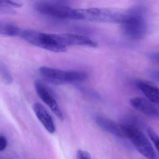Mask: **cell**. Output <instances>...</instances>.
<instances>
[{
	"instance_id": "6da1fadb",
	"label": "cell",
	"mask_w": 159,
	"mask_h": 159,
	"mask_svg": "<svg viewBox=\"0 0 159 159\" xmlns=\"http://www.w3.org/2000/svg\"><path fill=\"white\" fill-rule=\"evenodd\" d=\"M121 24L122 31L127 37L134 41L142 40L148 30L145 9L138 6L125 12Z\"/></svg>"
},
{
	"instance_id": "7a4b0ae2",
	"label": "cell",
	"mask_w": 159,
	"mask_h": 159,
	"mask_svg": "<svg viewBox=\"0 0 159 159\" xmlns=\"http://www.w3.org/2000/svg\"><path fill=\"white\" fill-rule=\"evenodd\" d=\"M39 72L46 81L55 85L82 82L88 78V74L82 71H62L47 66L41 67Z\"/></svg>"
},
{
	"instance_id": "3957f363",
	"label": "cell",
	"mask_w": 159,
	"mask_h": 159,
	"mask_svg": "<svg viewBox=\"0 0 159 159\" xmlns=\"http://www.w3.org/2000/svg\"><path fill=\"white\" fill-rule=\"evenodd\" d=\"M35 8L43 15L59 19L80 20L79 9H74L60 2H41Z\"/></svg>"
},
{
	"instance_id": "277c9868",
	"label": "cell",
	"mask_w": 159,
	"mask_h": 159,
	"mask_svg": "<svg viewBox=\"0 0 159 159\" xmlns=\"http://www.w3.org/2000/svg\"><path fill=\"white\" fill-rule=\"evenodd\" d=\"M21 37L29 44L55 52H65L67 48L56 41L54 34L41 32L33 30H27L21 33Z\"/></svg>"
},
{
	"instance_id": "5b68a950",
	"label": "cell",
	"mask_w": 159,
	"mask_h": 159,
	"mask_svg": "<svg viewBox=\"0 0 159 159\" xmlns=\"http://www.w3.org/2000/svg\"><path fill=\"white\" fill-rule=\"evenodd\" d=\"M124 137L128 138L136 150L148 159H157V156L150 142L144 134L134 126L122 124Z\"/></svg>"
},
{
	"instance_id": "8992f818",
	"label": "cell",
	"mask_w": 159,
	"mask_h": 159,
	"mask_svg": "<svg viewBox=\"0 0 159 159\" xmlns=\"http://www.w3.org/2000/svg\"><path fill=\"white\" fill-rule=\"evenodd\" d=\"M80 20L105 23H120L125 13L108 8H90L79 9Z\"/></svg>"
},
{
	"instance_id": "52a82bcc",
	"label": "cell",
	"mask_w": 159,
	"mask_h": 159,
	"mask_svg": "<svg viewBox=\"0 0 159 159\" xmlns=\"http://www.w3.org/2000/svg\"><path fill=\"white\" fill-rule=\"evenodd\" d=\"M56 41L61 45L67 48L70 46L96 47L97 43L92 39L84 35L75 34H54Z\"/></svg>"
},
{
	"instance_id": "ba28073f",
	"label": "cell",
	"mask_w": 159,
	"mask_h": 159,
	"mask_svg": "<svg viewBox=\"0 0 159 159\" xmlns=\"http://www.w3.org/2000/svg\"><path fill=\"white\" fill-rule=\"evenodd\" d=\"M35 91L40 99L51 109L52 112L61 120H64V116L56 99L45 85L39 80L34 84Z\"/></svg>"
},
{
	"instance_id": "9c48e42d",
	"label": "cell",
	"mask_w": 159,
	"mask_h": 159,
	"mask_svg": "<svg viewBox=\"0 0 159 159\" xmlns=\"http://www.w3.org/2000/svg\"><path fill=\"white\" fill-rule=\"evenodd\" d=\"M129 102L133 108L143 114L149 116L159 115V110L157 105L148 99L135 97L131 98Z\"/></svg>"
},
{
	"instance_id": "30bf717a",
	"label": "cell",
	"mask_w": 159,
	"mask_h": 159,
	"mask_svg": "<svg viewBox=\"0 0 159 159\" xmlns=\"http://www.w3.org/2000/svg\"><path fill=\"white\" fill-rule=\"evenodd\" d=\"M33 108L35 115L45 129L49 133H54L56 129L55 123L44 106L39 103L36 102L33 105Z\"/></svg>"
},
{
	"instance_id": "8fae6325",
	"label": "cell",
	"mask_w": 159,
	"mask_h": 159,
	"mask_svg": "<svg viewBox=\"0 0 159 159\" xmlns=\"http://www.w3.org/2000/svg\"><path fill=\"white\" fill-rule=\"evenodd\" d=\"M95 121L97 125L103 130L118 137H124L122 124L100 116L95 117Z\"/></svg>"
},
{
	"instance_id": "7c38bea8",
	"label": "cell",
	"mask_w": 159,
	"mask_h": 159,
	"mask_svg": "<svg viewBox=\"0 0 159 159\" xmlns=\"http://www.w3.org/2000/svg\"><path fill=\"white\" fill-rule=\"evenodd\" d=\"M136 86L149 101L155 104L159 105V88L144 80L136 81Z\"/></svg>"
},
{
	"instance_id": "4fadbf2b",
	"label": "cell",
	"mask_w": 159,
	"mask_h": 159,
	"mask_svg": "<svg viewBox=\"0 0 159 159\" xmlns=\"http://www.w3.org/2000/svg\"><path fill=\"white\" fill-rule=\"evenodd\" d=\"M19 32V28L14 23L0 20V34L7 36H15Z\"/></svg>"
},
{
	"instance_id": "5bb4252c",
	"label": "cell",
	"mask_w": 159,
	"mask_h": 159,
	"mask_svg": "<svg viewBox=\"0 0 159 159\" xmlns=\"http://www.w3.org/2000/svg\"><path fill=\"white\" fill-rule=\"evenodd\" d=\"M0 75L8 84H11L13 82V77L8 68L3 63L1 62H0Z\"/></svg>"
},
{
	"instance_id": "9a60e30c",
	"label": "cell",
	"mask_w": 159,
	"mask_h": 159,
	"mask_svg": "<svg viewBox=\"0 0 159 159\" xmlns=\"http://www.w3.org/2000/svg\"><path fill=\"white\" fill-rule=\"evenodd\" d=\"M147 132L159 153V136L151 128H148L147 130Z\"/></svg>"
},
{
	"instance_id": "2e32d148",
	"label": "cell",
	"mask_w": 159,
	"mask_h": 159,
	"mask_svg": "<svg viewBox=\"0 0 159 159\" xmlns=\"http://www.w3.org/2000/svg\"><path fill=\"white\" fill-rule=\"evenodd\" d=\"M22 4L19 2L12 1H0V7H20Z\"/></svg>"
},
{
	"instance_id": "e0dca14e",
	"label": "cell",
	"mask_w": 159,
	"mask_h": 159,
	"mask_svg": "<svg viewBox=\"0 0 159 159\" xmlns=\"http://www.w3.org/2000/svg\"><path fill=\"white\" fill-rule=\"evenodd\" d=\"M147 57L152 61L159 63V51L149 52L147 55Z\"/></svg>"
},
{
	"instance_id": "ac0fdd59",
	"label": "cell",
	"mask_w": 159,
	"mask_h": 159,
	"mask_svg": "<svg viewBox=\"0 0 159 159\" xmlns=\"http://www.w3.org/2000/svg\"><path fill=\"white\" fill-rule=\"evenodd\" d=\"M77 159H92L89 153L84 150L79 149L77 152Z\"/></svg>"
},
{
	"instance_id": "d6986e66",
	"label": "cell",
	"mask_w": 159,
	"mask_h": 159,
	"mask_svg": "<svg viewBox=\"0 0 159 159\" xmlns=\"http://www.w3.org/2000/svg\"><path fill=\"white\" fill-rule=\"evenodd\" d=\"M7 146V141L5 137L0 136V151H2L6 149Z\"/></svg>"
},
{
	"instance_id": "ffe728a7",
	"label": "cell",
	"mask_w": 159,
	"mask_h": 159,
	"mask_svg": "<svg viewBox=\"0 0 159 159\" xmlns=\"http://www.w3.org/2000/svg\"><path fill=\"white\" fill-rule=\"evenodd\" d=\"M152 77L159 81V71H156L151 73Z\"/></svg>"
}]
</instances>
